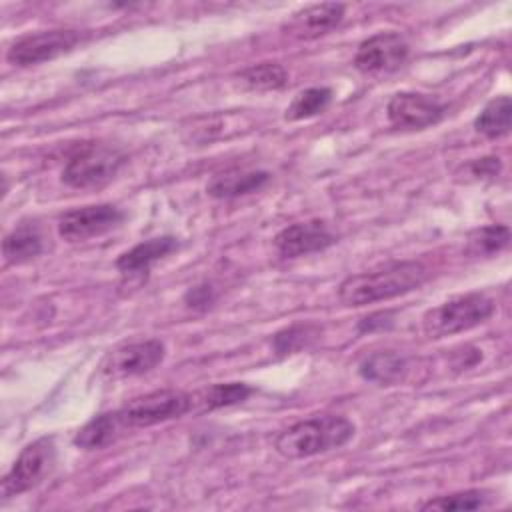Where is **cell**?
Returning a JSON list of instances; mask_svg holds the SVG:
<instances>
[{
    "label": "cell",
    "instance_id": "cell-1",
    "mask_svg": "<svg viewBox=\"0 0 512 512\" xmlns=\"http://www.w3.org/2000/svg\"><path fill=\"white\" fill-rule=\"evenodd\" d=\"M426 278V266L416 260L392 262L376 270L348 276L338 288V298L346 306H366L412 292L422 286Z\"/></svg>",
    "mask_w": 512,
    "mask_h": 512
},
{
    "label": "cell",
    "instance_id": "cell-2",
    "mask_svg": "<svg viewBox=\"0 0 512 512\" xmlns=\"http://www.w3.org/2000/svg\"><path fill=\"white\" fill-rule=\"evenodd\" d=\"M354 436V424L338 414L312 416L282 430L274 448L288 460L310 458L344 446Z\"/></svg>",
    "mask_w": 512,
    "mask_h": 512
},
{
    "label": "cell",
    "instance_id": "cell-3",
    "mask_svg": "<svg viewBox=\"0 0 512 512\" xmlns=\"http://www.w3.org/2000/svg\"><path fill=\"white\" fill-rule=\"evenodd\" d=\"M494 312V302L480 292H470L430 308L422 316V330L428 338H444L466 332L486 322Z\"/></svg>",
    "mask_w": 512,
    "mask_h": 512
},
{
    "label": "cell",
    "instance_id": "cell-4",
    "mask_svg": "<svg viewBox=\"0 0 512 512\" xmlns=\"http://www.w3.org/2000/svg\"><path fill=\"white\" fill-rule=\"evenodd\" d=\"M124 162L126 156L116 146L102 142L84 144L68 158L62 170V180L78 190L100 188L118 174Z\"/></svg>",
    "mask_w": 512,
    "mask_h": 512
},
{
    "label": "cell",
    "instance_id": "cell-5",
    "mask_svg": "<svg viewBox=\"0 0 512 512\" xmlns=\"http://www.w3.org/2000/svg\"><path fill=\"white\" fill-rule=\"evenodd\" d=\"M56 462V446L52 436H42L30 442L16 458L8 474L2 478L0 494L2 500L18 496L38 486L52 470Z\"/></svg>",
    "mask_w": 512,
    "mask_h": 512
},
{
    "label": "cell",
    "instance_id": "cell-6",
    "mask_svg": "<svg viewBox=\"0 0 512 512\" xmlns=\"http://www.w3.org/2000/svg\"><path fill=\"white\" fill-rule=\"evenodd\" d=\"M118 412L128 428L152 426L190 412V394L174 388L152 390L128 400Z\"/></svg>",
    "mask_w": 512,
    "mask_h": 512
},
{
    "label": "cell",
    "instance_id": "cell-7",
    "mask_svg": "<svg viewBox=\"0 0 512 512\" xmlns=\"http://www.w3.org/2000/svg\"><path fill=\"white\" fill-rule=\"evenodd\" d=\"M80 30H42L36 34H26L18 38L6 52V60L16 66H32L70 52L82 42Z\"/></svg>",
    "mask_w": 512,
    "mask_h": 512
},
{
    "label": "cell",
    "instance_id": "cell-8",
    "mask_svg": "<svg viewBox=\"0 0 512 512\" xmlns=\"http://www.w3.org/2000/svg\"><path fill=\"white\" fill-rule=\"evenodd\" d=\"M124 220V212L112 204H94L66 212L58 222V234L66 242H84L102 236Z\"/></svg>",
    "mask_w": 512,
    "mask_h": 512
},
{
    "label": "cell",
    "instance_id": "cell-9",
    "mask_svg": "<svg viewBox=\"0 0 512 512\" xmlns=\"http://www.w3.org/2000/svg\"><path fill=\"white\" fill-rule=\"evenodd\" d=\"M164 354H166V348L156 338L122 344L106 356L102 372L108 378L138 376L156 368L164 360Z\"/></svg>",
    "mask_w": 512,
    "mask_h": 512
},
{
    "label": "cell",
    "instance_id": "cell-10",
    "mask_svg": "<svg viewBox=\"0 0 512 512\" xmlns=\"http://www.w3.org/2000/svg\"><path fill=\"white\" fill-rule=\"evenodd\" d=\"M444 110L436 98L418 92H398L386 106L390 124L400 130L428 128L442 120Z\"/></svg>",
    "mask_w": 512,
    "mask_h": 512
},
{
    "label": "cell",
    "instance_id": "cell-11",
    "mask_svg": "<svg viewBox=\"0 0 512 512\" xmlns=\"http://www.w3.org/2000/svg\"><path fill=\"white\" fill-rule=\"evenodd\" d=\"M408 56L406 40L396 32H378L364 40L354 56V66L364 74L390 72L404 64Z\"/></svg>",
    "mask_w": 512,
    "mask_h": 512
},
{
    "label": "cell",
    "instance_id": "cell-12",
    "mask_svg": "<svg viewBox=\"0 0 512 512\" xmlns=\"http://www.w3.org/2000/svg\"><path fill=\"white\" fill-rule=\"evenodd\" d=\"M346 6L340 2L310 4L294 12L282 26V30L298 40H314L334 30L344 18Z\"/></svg>",
    "mask_w": 512,
    "mask_h": 512
},
{
    "label": "cell",
    "instance_id": "cell-13",
    "mask_svg": "<svg viewBox=\"0 0 512 512\" xmlns=\"http://www.w3.org/2000/svg\"><path fill=\"white\" fill-rule=\"evenodd\" d=\"M334 240H336L334 234L328 230L324 222L310 220V222H296L280 230L274 238V246L284 258H298V256L324 250L330 244H334Z\"/></svg>",
    "mask_w": 512,
    "mask_h": 512
},
{
    "label": "cell",
    "instance_id": "cell-14",
    "mask_svg": "<svg viewBox=\"0 0 512 512\" xmlns=\"http://www.w3.org/2000/svg\"><path fill=\"white\" fill-rule=\"evenodd\" d=\"M268 180L270 174L264 170H228L216 174L208 182L206 192L212 198H236L260 190Z\"/></svg>",
    "mask_w": 512,
    "mask_h": 512
},
{
    "label": "cell",
    "instance_id": "cell-15",
    "mask_svg": "<svg viewBox=\"0 0 512 512\" xmlns=\"http://www.w3.org/2000/svg\"><path fill=\"white\" fill-rule=\"evenodd\" d=\"M128 426L124 424L120 412H104L88 420L74 436V444L84 450H100L112 444Z\"/></svg>",
    "mask_w": 512,
    "mask_h": 512
},
{
    "label": "cell",
    "instance_id": "cell-16",
    "mask_svg": "<svg viewBox=\"0 0 512 512\" xmlns=\"http://www.w3.org/2000/svg\"><path fill=\"white\" fill-rule=\"evenodd\" d=\"M178 246V240L174 236H158L150 238L146 242L136 244L128 252L120 254L116 260V268L122 274H134L148 270L156 260L168 256Z\"/></svg>",
    "mask_w": 512,
    "mask_h": 512
},
{
    "label": "cell",
    "instance_id": "cell-17",
    "mask_svg": "<svg viewBox=\"0 0 512 512\" xmlns=\"http://www.w3.org/2000/svg\"><path fill=\"white\" fill-rule=\"evenodd\" d=\"M252 394V388L242 382H228V384H212L190 394V412H210L216 408L232 406L244 402Z\"/></svg>",
    "mask_w": 512,
    "mask_h": 512
},
{
    "label": "cell",
    "instance_id": "cell-18",
    "mask_svg": "<svg viewBox=\"0 0 512 512\" xmlns=\"http://www.w3.org/2000/svg\"><path fill=\"white\" fill-rule=\"evenodd\" d=\"M406 370H408L406 358L396 352H390V350L374 352L360 362L362 378L376 382L380 386H390V384L400 382L404 378Z\"/></svg>",
    "mask_w": 512,
    "mask_h": 512
},
{
    "label": "cell",
    "instance_id": "cell-19",
    "mask_svg": "<svg viewBox=\"0 0 512 512\" xmlns=\"http://www.w3.org/2000/svg\"><path fill=\"white\" fill-rule=\"evenodd\" d=\"M42 252V236L34 224H20L2 242V254L8 264H22Z\"/></svg>",
    "mask_w": 512,
    "mask_h": 512
},
{
    "label": "cell",
    "instance_id": "cell-20",
    "mask_svg": "<svg viewBox=\"0 0 512 512\" xmlns=\"http://www.w3.org/2000/svg\"><path fill=\"white\" fill-rule=\"evenodd\" d=\"M512 102L508 96H498L490 100L474 120V128L486 138H500L510 132Z\"/></svg>",
    "mask_w": 512,
    "mask_h": 512
},
{
    "label": "cell",
    "instance_id": "cell-21",
    "mask_svg": "<svg viewBox=\"0 0 512 512\" xmlns=\"http://www.w3.org/2000/svg\"><path fill=\"white\" fill-rule=\"evenodd\" d=\"M510 242V230L504 224H492L478 228L468 234L466 254L470 256H492L504 250Z\"/></svg>",
    "mask_w": 512,
    "mask_h": 512
},
{
    "label": "cell",
    "instance_id": "cell-22",
    "mask_svg": "<svg viewBox=\"0 0 512 512\" xmlns=\"http://www.w3.org/2000/svg\"><path fill=\"white\" fill-rule=\"evenodd\" d=\"M240 78L254 90H278L286 86L288 72L278 62H260L240 72Z\"/></svg>",
    "mask_w": 512,
    "mask_h": 512
},
{
    "label": "cell",
    "instance_id": "cell-23",
    "mask_svg": "<svg viewBox=\"0 0 512 512\" xmlns=\"http://www.w3.org/2000/svg\"><path fill=\"white\" fill-rule=\"evenodd\" d=\"M332 100V90L330 88H308L302 90L286 108V118L288 120H304L310 116H316L326 110V106Z\"/></svg>",
    "mask_w": 512,
    "mask_h": 512
},
{
    "label": "cell",
    "instance_id": "cell-24",
    "mask_svg": "<svg viewBox=\"0 0 512 512\" xmlns=\"http://www.w3.org/2000/svg\"><path fill=\"white\" fill-rule=\"evenodd\" d=\"M490 500L486 490H464L446 496H438L422 504V510H478Z\"/></svg>",
    "mask_w": 512,
    "mask_h": 512
},
{
    "label": "cell",
    "instance_id": "cell-25",
    "mask_svg": "<svg viewBox=\"0 0 512 512\" xmlns=\"http://www.w3.org/2000/svg\"><path fill=\"white\" fill-rule=\"evenodd\" d=\"M312 332V326H292L288 330H282L274 338V346L280 354L294 352L296 348L304 346L308 342V334Z\"/></svg>",
    "mask_w": 512,
    "mask_h": 512
},
{
    "label": "cell",
    "instance_id": "cell-26",
    "mask_svg": "<svg viewBox=\"0 0 512 512\" xmlns=\"http://www.w3.org/2000/svg\"><path fill=\"white\" fill-rule=\"evenodd\" d=\"M214 302V290L210 286H194L186 294V304L192 308H208Z\"/></svg>",
    "mask_w": 512,
    "mask_h": 512
},
{
    "label": "cell",
    "instance_id": "cell-27",
    "mask_svg": "<svg viewBox=\"0 0 512 512\" xmlns=\"http://www.w3.org/2000/svg\"><path fill=\"white\" fill-rule=\"evenodd\" d=\"M500 170V162L498 158L490 156V158H478L470 164V172L472 176H496Z\"/></svg>",
    "mask_w": 512,
    "mask_h": 512
},
{
    "label": "cell",
    "instance_id": "cell-28",
    "mask_svg": "<svg viewBox=\"0 0 512 512\" xmlns=\"http://www.w3.org/2000/svg\"><path fill=\"white\" fill-rule=\"evenodd\" d=\"M390 314L388 312H380V320H376V314H372V316H366L362 322H360V330L362 332H366V330H374L376 326H380V328H384L386 324H390Z\"/></svg>",
    "mask_w": 512,
    "mask_h": 512
}]
</instances>
